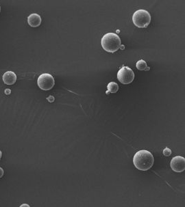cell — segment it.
<instances>
[{
  "instance_id": "cell-1",
  "label": "cell",
  "mask_w": 185,
  "mask_h": 207,
  "mask_svg": "<svg viewBox=\"0 0 185 207\" xmlns=\"http://www.w3.org/2000/svg\"><path fill=\"white\" fill-rule=\"evenodd\" d=\"M154 159L149 151L139 150L134 155L133 163L137 169L141 171H147L153 166Z\"/></svg>"
},
{
  "instance_id": "cell-4",
  "label": "cell",
  "mask_w": 185,
  "mask_h": 207,
  "mask_svg": "<svg viewBox=\"0 0 185 207\" xmlns=\"http://www.w3.org/2000/svg\"><path fill=\"white\" fill-rule=\"evenodd\" d=\"M39 88L43 90H49L54 86L55 80L54 77L49 73L41 74L37 80Z\"/></svg>"
},
{
  "instance_id": "cell-3",
  "label": "cell",
  "mask_w": 185,
  "mask_h": 207,
  "mask_svg": "<svg viewBox=\"0 0 185 207\" xmlns=\"http://www.w3.org/2000/svg\"><path fill=\"white\" fill-rule=\"evenodd\" d=\"M132 21L134 26L139 28H146L151 22V16L145 10H138L133 14Z\"/></svg>"
},
{
  "instance_id": "cell-5",
  "label": "cell",
  "mask_w": 185,
  "mask_h": 207,
  "mask_svg": "<svg viewBox=\"0 0 185 207\" xmlns=\"http://www.w3.org/2000/svg\"><path fill=\"white\" fill-rule=\"evenodd\" d=\"M117 79L122 84H129L133 82L134 73L128 67H123L117 72Z\"/></svg>"
},
{
  "instance_id": "cell-9",
  "label": "cell",
  "mask_w": 185,
  "mask_h": 207,
  "mask_svg": "<svg viewBox=\"0 0 185 207\" xmlns=\"http://www.w3.org/2000/svg\"><path fill=\"white\" fill-rule=\"evenodd\" d=\"M108 92H106L107 94H109V92L111 93H116L119 90V86L117 83L115 82H110L107 86Z\"/></svg>"
},
{
  "instance_id": "cell-12",
  "label": "cell",
  "mask_w": 185,
  "mask_h": 207,
  "mask_svg": "<svg viewBox=\"0 0 185 207\" xmlns=\"http://www.w3.org/2000/svg\"><path fill=\"white\" fill-rule=\"evenodd\" d=\"M4 176V169L0 167V179Z\"/></svg>"
},
{
  "instance_id": "cell-14",
  "label": "cell",
  "mask_w": 185,
  "mask_h": 207,
  "mask_svg": "<svg viewBox=\"0 0 185 207\" xmlns=\"http://www.w3.org/2000/svg\"><path fill=\"white\" fill-rule=\"evenodd\" d=\"M5 93L6 94H10V93H11V90H9V89H6L5 90Z\"/></svg>"
},
{
  "instance_id": "cell-11",
  "label": "cell",
  "mask_w": 185,
  "mask_h": 207,
  "mask_svg": "<svg viewBox=\"0 0 185 207\" xmlns=\"http://www.w3.org/2000/svg\"><path fill=\"white\" fill-rule=\"evenodd\" d=\"M163 154H164V155H165V156L169 157L171 155V150H170L169 148H166L164 149Z\"/></svg>"
},
{
  "instance_id": "cell-15",
  "label": "cell",
  "mask_w": 185,
  "mask_h": 207,
  "mask_svg": "<svg viewBox=\"0 0 185 207\" xmlns=\"http://www.w3.org/2000/svg\"><path fill=\"white\" fill-rule=\"evenodd\" d=\"M21 207H24V206H26V207H29L30 206L28 205V204H21V205L20 206Z\"/></svg>"
},
{
  "instance_id": "cell-8",
  "label": "cell",
  "mask_w": 185,
  "mask_h": 207,
  "mask_svg": "<svg viewBox=\"0 0 185 207\" xmlns=\"http://www.w3.org/2000/svg\"><path fill=\"white\" fill-rule=\"evenodd\" d=\"M28 23L31 27H33V28L39 27L41 23V18L40 15L36 13L30 14L28 17Z\"/></svg>"
},
{
  "instance_id": "cell-7",
  "label": "cell",
  "mask_w": 185,
  "mask_h": 207,
  "mask_svg": "<svg viewBox=\"0 0 185 207\" xmlns=\"http://www.w3.org/2000/svg\"><path fill=\"white\" fill-rule=\"evenodd\" d=\"M3 81L6 85H13L16 81V75L14 72L7 71L4 74Z\"/></svg>"
},
{
  "instance_id": "cell-2",
  "label": "cell",
  "mask_w": 185,
  "mask_h": 207,
  "mask_svg": "<svg viewBox=\"0 0 185 207\" xmlns=\"http://www.w3.org/2000/svg\"><path fill=\"white\" fill-rule=\"evenodd\" d=\"M101 47L109 53H115L121 46V38L115 33H108L101 38Z\"/></svg>"
},
{
  "instance_id": "cell-6",
  "label": "cell",
  "mask_w": 185,
  "mask_h": 207,
  "mask_svg": "<svg viewBox=\"0 0 185 207\" xmlns=\"http://www.w3.org/2000/svg\"><path fill=\"white\" fill-rule=\"evenodd\" d=\"M170 165L173 171L176 172H182L185 169V159L181 156L174 157L171 159Z\"/></svg>"
},
{
  "instance_id": "cell-10",
  "label": "cell",
  "mask_w": 185,
  "mask_h": 207,
  "mask_svg": "<svg viewBox=\"0 0 185 207\" xmlns=\"http://www.w3.org/2000/svg\"><path fill=\"white\" fill-rule=\"evenodd\" d=\"M136 67L137 69L139 70H149V68H147V65L146 62L141 60H139L136 64Z\"/></svg>"
},
{
  "instance_id": "cell-13",
  "label": "cell",
  "mask_w": 185,
  "mask_h": 207,
  "mask_svg": "<svg viewBox=\"0 0 185 207\" xmlns=\"http://www.w3.org/2000/svg\"><path fill=\"white\" fill-rule=\"evenodd\" d=\"M48 101H49V102H53V101H54V96H50L48 98Z\"/></svg>"
},
{
  "instance_id": "cell-16",
  "label": "cell",
  "mask_w": 185,
  "mask_h": 207,
  "mask_svg": "<svg viewBox=\"0 0 185 207\" xmlns=\"http://www.w3.org/2000/svg\"><path fill=\"white\" fill-rule=\"evenodd\" d=\"M1 158V151L0 150V159Z\"/></svg>"
},
{
  "instance_id": "cell-17",
  "label": "cell",
  "mask_w": 185,
  "mask_h": 207,
  "mask_svg": "<svg viewBox=\"0 0 185 207\" xmlns=\"http://www.w3.org/2000/svg\"><path fill=\"white\" fill-rule=\"evenodd\" d=\"M0 12H1V6H0Z\"/></svg>"
}]
</instances>
